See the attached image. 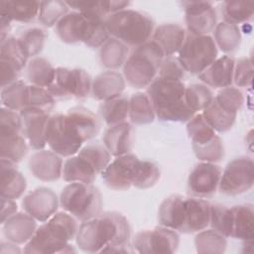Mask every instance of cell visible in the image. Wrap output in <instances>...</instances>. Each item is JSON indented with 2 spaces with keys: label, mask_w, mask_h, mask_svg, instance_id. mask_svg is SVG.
I'll return each instance as SVG.
<instances>
[{
  "label": "cell",
  "mask_w": 254,
  "mask_h": 254,
  "mask_svg": "<svg viewBox=\"0 0 254 254\" xmlns=\"http://www.w3.org/2000/svg\"><path fill=\"white\" fill-rule=\"evenodd\" d=\"M131 227L120 212L105 211L82 221L75 236L79 249L86 253H100L106 246L129 243Z\"/></svg>",
  "instance_id": "obj_1"
},
{
  "label": "cell",
  "mask_w": 254,
  "mask_h": 254,
  "mask_svg": "<svg viewBox=\"0 0 254 254\" xmlns=\"http://www.w3.org/2000/svg\"><path fill=\"white\" fill-rule=\"evenodd\" d=\"M78 226L77 219L68 212H57L37 228L23 251L29 254L75 252L69 241L75 238Z\"/></svg>",
  "instance_id": "obj_2"
},
{
  "label": "cell",
  "mask_w": 254,
  "mask_h": 254,
  "mask_svg": "<svg viewBox=\"0 0 254 254\" xmlns=\"http://www.w3.org/2000/svg\"><path fill=\"white\" fill-rule=\"evenodd\" d=\"M186 85L183 80L156 77L147 87V95L156 117L161 121L188 122L195 113L185 99Z\"/></svg>",
  "instance_id": "obj_3"
},
{
  "label": "cell",
  "mask_w": 254,
  "mask_h": 254,
  "mask_svg": "<svg viewBox=\"0 0 254 254\" xmlns=\"http://www.w3.org/2000/svg\"><path fill=\"white\" fill-rule=\"evenodd\" d=\"M105 26L112 38L135 48L150 41L155 30L150 15L128 8L109 15Z\"/></svg>",
  "instance_id": "obj_4"
},
{
  "label": "cell",
  "mask_w": 254,
  "mask_h": 254,
  "mask_svg": "<svg viewBox=\"0 0 254 254\" xmlns=\"http://www.w3.org/2000/svg\"><path fill=\"white\" fill-rule=\"evenodd\" d=\"M165 55L152 40L136 47L123 65V76L134 88L148 87L158 76Z\"/></svg>",
  "instance_id": "obj_5"
},
{
  "label": "cell",
  "mask_w": 254,
  "mask_h": 254,
  "mask_svg": "<svg viewBox=\"0 0 254 254\" xmlns=\"http://www.w3.org/2000/svg\"><path fill=\"white\" fill-rule=\"evenodd\" d=\"M56 33L64 43L81 42L89 48H101L110 36L105 22L88 20L76 11L68 12L57 23Z\"/></svg>",
  "instance_id": "obj_6"
},
{
  "label": "cell",
  "mask_w": 254,
  "mask_h": 254,
  "mask_svg": "<svg viewBox=\"0 0 254 254\" xmlns=\"http://www.w3.org/2000/svg\"><path fill=\"white\" fill-rule=\"evenodd\" d=\"M60 203L64 211L79 221L98 216L102 210V196L92 184L69 183L60 195Z\"/></svg>",
  "instance_id": "obj_7"
},
{
  "label": "cell",
  "mask_w": 254,
  "mask_h": 254,
  "mask_svg": "<svg viewBox=\"0 0 254 254\" xmlns=\"http://www.w3.org/2000/svg\"><path fill=\"white\" fill-rule=\"evenodd\" d=\"M217 54L218 50L211 36L189 33L177 59L185 71L198 75L217 59Z\"/></svg>",
  "instance_id": "obj_8"
},
{
  "label": "cell",
  "mask_w": 254,
  "mask_h": 254,
  "mask_svg": "<svg viewBox=\"0 0 254 254\" xmlns=\"http://www.w3.org/2000/svg\"><path fill=\"white\" fill-rule=\"evenodd\" d=\"M82 141L67 120L65 114L52 115L47 129V145L61 157L76 155L82 147Z\"/></svg>",
  "instance_id": "obj_9"
},
{
  "label": "cell",
  "mask_w": 254,
  "mask_h": 254,
  "mask_svg": "<svg viewBox=\"0 0 254 254\" xmlns=\"http://www.w3.org/2000/svg\"><path fill=\"white\" fill-rule=\"evenodd\" d=\"M92 80L88 72L82 68H56L54 82L47 88L55 98H84L90 91Z\"/></svg>",
  "instance_id": "obj_10"
},
{
  "label": "cell",
  "mask_w": 254,
  "mask_h": 254,
  "mask_svg": "<svg viewBox=\"0 0 254 254\" xmlns=\"http://www.w3.org/2000/svg\"><path fill=\"white\" fill-rule=\"evenodd\" d=\"M254 183V164L250 157L241 156L230 161L223 172L218 190L226 195H238L252 189Z\"/></svg>",
  "instance_id": "obj_11"
},
{
  "label": "cell",
  "mask_w": 254,
  "mask_h": 254,
  "mask_svg": "<svg viewBox=\"0 0 254 254\" xmlns=\"http://www.w3.org/2000/svg\"><path fill=\"white\" fill-rule=\"evenodd\" d=\"M180 244L177 231L165 226L145 229L135 235L134 250L142 254H171L175 253Z\"/></svg>",
  "instance_id": "obj_12"
},
{
  "label": "cell",
  "mask_w": 254,
  "mask_h": 254,
  "mask_svg": "<svg viewBox=\"0 0 254 254\" xmlns=\"http://www.w3.org/2000/svg\"><path fill=\"white\" fill-rule=\"evenodd\" d=\"M27 57L20 41L15 37H7L0 46L1 86H6L16 80L22 69L27 66Z\"/></svg>",
  "instance_id": "obj_13"
},
{
  "label": "cell",
  "mask_w": 254,
  "mask_h": 254,
  "mask_svg": "<svg viewBox=\"0 0 254 254\" xmlns=\"http://www.w3.org/2000/svg\"><path fill=\"white\" fill-rule=\"evenodd\" d=\"M139 159L134 154L115 157L101 173L106 187L114 190H126L133 187Z\"/></svg>",
  "instance_id": "obj_14"
},
{
  "label": "cell",
  "mask_w": 254,
  "mask_h": 254,
  "mask_svg": "<svg viewBox=\"0 0 254 254\" xmlns=\"http://www.w3.org/2000/svg\"><path fill=\"white\" fill-rule=\"evenodd\" d=\"M185 8L187 29L192 35H208L216 26V11L208 1H186Z\"/></svg>",
  "instance_id": "obj_15"
},
{
  "label": "cell",
  "mask_w": 254,
  "mask_h": 254,
  "mask_svg": "<svg viewBox=\"0 0 254 254\" xmlns=\"http://www.w3.org/2000/svg\"><path fill=\"white\" fill-rule=\"evenodd\" d=\"M221 173V168L214 163L200 162L196 164L188 179L190 192L197 197L214 194L219 187Z\"/></svg>",
  "instance_id": "obj_16"
},
{
  "label": "cell",
  "mask_w": 254,
  "mask_h": 254,
  "mask_svg": "<svg viewBox=\"0 0 254 254\" xmlns=\"http://www.w3.org/2000/svg\"><path fill=\"white\" fill-rule=\"evenodd\" d=\"M23 121V134L29 145L35 150H42L47 145V129L50 120L49 112L27 107L20 112Z\"/></svg>",
  "instance_id": "obj_17"
},
{
  "label": "cell",
  "mask_w": 254,
  "mask_h": 254,
  "mask_svg": "<svg viewBox=\"0 0 254 254\" xmlns=\"http://www.w3.org/2000/svg\"><path fill=\"white\" fill-rule=\"evenodd\" d=\"M22 205L25 212L37 221L45 222L57 212L59 199L51 189L41 187L25 195Z\"/></svg>",
  "instance_id": "obj_18"
},
{
  "label": "cell",
  "mask_w": 254,
  "mask_h": 254,
  "mask_svg": "<svg viewBox=\"0 0 254 254\" xmlns=\"http://www.w3.org/2000/svg\"><path fill=\"white\" fill-rule=\"evenodd\" d=\"M63 166L62 157L52 150H38L29 160L30 171L35 178L43 182L59 180L62 177Z\"/></svg>",
  "instance_id": "obj_19"
},
{
  "label": "cell",
  "mask_w": 254,
  "mask_h": 254,
  "mask_svg": "<svg viewBox=\"0 0 254 254\" xmlns=\"http://www.w3.org/2000/svg\"><path fill=\"white\" fill-rule=\"evenodd\" d=\"M134 142V127L127 121L109 126L103 135V144L114 157L129 154L133 149Z\"/></svg>",
  "instance_id": "obj_20"
},
{
  "label": "cell",
  "mask_w": 254,
  "mask_h": 254,
  "mask_svg": "<svg viewBox=\"0 0 254 254\" xmlns=\"http://www.w3.org/2000/svg\"><path fill=\"white\" fill-rule=\"evenodd\" d=\"M235 61L230 56L217 58L209 66L198 74L200 81L206 86L223 88L230 86L233 82Z\"/></svg>",
  "instance_id": "obj_21"
},
{
  "label": "cell",
  "mask_w": 254,
  "mask_h": 254,
  "mask_svg": "<svg viewBox=\"0 0 254 254\" xmlns=\"http://www.w3.org/2000/svg\"><path fill=\"white\" fill-rule=\"evenodd\" d=\"M210 203L200 197H185V222L182 233H194L209 225Z\"/></svg>",
  "instance_id": "obj_22"
},
{
  "label": "cell",
  "mask_w": 254,
  "mask_h": 254,
  "mask_svg": "<svg viewBox=\"0 0 254 254\" xmlns=\"http://www.w3.org/2000/svg\"><path fill=\"white\" fill-rule=\"evenodd\" d=\"M36 219L27 212H18L9 217L3 225L5 238L15 244L27 243L37 230Z\"/></svg>",
  "instance_id": "obj_23"
},
{
  "label": "cell",
  "mask_w": 254,
  "mask_h": 254,
  "mask_svg": "<svg viewBox=\"0 0 254 254\" xmlns=\"http://www.w3.org/2000/svg\"><path fill=\"white\" fill-rule=\"evenodd\" d=\"M125 89V78L118 71L108 69L99 73L93 80L91 92L95 99L106 101L122 95Z\"/></svg>",
  "instance_id": "obj_24"
},
{
  "label": "cell",
  "mask_w": 254,
  "mask_h": 254,
  "mask_svg": "<svg viewBox=\"0 0 254 254\" xmlns=\"http://www.w3.org/2000/svg\"><path fill=\"white\" fill-rule=\"evenodd\" d=\"M65 115L83 143L94 138L99 133V119L89 109L83 106H74L69 108Z\"/></svg>",
  "instance_id": "obj_25"
},
{
  "label": "cell",
  "mask_w": 254,
  "mask_h": 254,
  "mask_svg": "<svg viewBox=\"0 0 254 254\" xmlns=\"http://www.w3.org/2000/svg\"><path fill=\"white\" fill-rule=\"evenodd\" d=\"M186 36V31L182 26L165 23L154 30L151 40L159 46L165 57H171L180 51Z\"/></svg>",
  "instance_id": "obj_26"
},
{
  "label": "cell",
  "mask_w": 254,
  "mask_h": 254,
  "mask_svg": "<svg viewBox=\"0 0 254 254\" xmlns=\"http://www.w3.org/2000/svg\"><path fill=\"white\" fill-rule=\"evenodd\" d=\"M158 220L162 226L182 232L185 222V196L172 194L160 204Z\"/></svg>",
  "instance_id": "obj_27"
},
{
  "label": "cell",
  "mask_w": 254,
  "mask_h": 254,
  "mask_svg": "<svg viewBox=\"0 0 254 254\" xmlns=\"http://www.w3.org/2000/svg\"><path fill=\"white\" fill-rule=\"evenodd\" d=\"M27 188L25 177L16 168L15 163L1 159V197L17 199Z\"/></svg>",
  "instance_id": "obj_28"
},
{
  "label": "cell",
  "mask_w": 254,
  "mask_h": 254,
  "mask_svg": "<svg viewBox=\"0 0 254 254\" xmlns=\"http://www.w3.org/2000/svg\"><path fill=\"white\" fill-rule=\"evenodd\" d=\"M230 237L242 241L254 238V208L252 203L233 205Z\"/></svg>",
  "instance_id": "obj_29"
},
{
  "label": "cell",
  "mask_w": 254,
  "mask_h": 254,
  "mask_svg": "<svg viewBox=\"0 0 254 254\" xmlns=\"http://www.w3.org/2000/svg\"><path fill=\"white\" fill-rule=\"evenodd\" d=\"M97 176L94 168L80 156L68 157L63 166L62 177L67 183L92 184Z\"/></svg>",
  "instance_id": "obj_30"
},
{
  "label": "cell",
  "mask_w": 254,
  "mask_h": 254,
  "mask_svg": "<svg viewBox=\"0 0 254 254\" xmlns=\"http://www.w3.org/2000/svg\"><path fill=\"white\" fill-rule=\"evenodd\" d=\"M41 1H1L0 16H4L11 22L29 23L34 21L40 12Z\"/></svg>",
  "instance_id": "obj_31"
},
{
  "label": "cell",
  "mask_w": 254,
  "mask_h": 254,
  "mask_svg": "<svg viewBox=\"0 0 254 254\" xmlns=\"http://www.w3.org/2000/svg\"><path fill=\"white\" fill-rule=\"evenodd\" d=\"M26 76L31 84L48 88L55 80L56 68L47 59L36 57L28 62Z\"/></svg>",
  "instance_id": "obj_32"
},
{
  "label": "cell",
  "mask_w": 254,
  "mask_h": 254,
  "mask_svg": "<svg viewBox=\"0 0 254 254\" xmlns=\"http://www.w3.org/2000/svg\"><path fill=\"white\" fill-rule=\"evenodd\" d=\"M100 62L110 69H116L124 65L128 57V46L115 38H109L100 48Z\"/></svg>",
  "instance_id": "obj_33"
},
{
  "label": "cell",
  "mask_w": 254,
  "mask_h": 254,
  "mask_svg": "<svg viewBox=\"0 0 254 254\" xmlns=\"http://www.w3.org/2000/svg\"><path fill=\"white\" fill-rule=\"evenodd\" d=\"M130 101L124 94L110 100L102 101L99 105V113L108 126L125 122L129 118Z\"/></svg>",
  "instance_id": "obj_34"
},
{
  "label": "cell",
  "mask_w": 254,
  "mask_h": 254,
  "mask_svg": "<svg viewBox=\"0 0 254 254\" xmlns=\"http://www.w3.org/2000/svg\"><path fill=\"white\" fill-rule=\"evenodd\" d=\"M29 85L22 80H16L1 89V103L3 107L14 111H21L28 107Z\"/></svg>",
  "instance_id": "obj_35"
},
{
  "label": "cell",
  "mask_w": 254,
  "mask_h": 254,
  "mask_svg": "<svg viewBox=\"0 0 254 254\" xmlns=\"http://www.w3.org/2000/svg\"><path fill=\"white\" fill-rule=\"evenodd\" d=\"M202 116L215 132L223 133L231 129L235 123L237 113L231 112L219 105L214 98L202 110Z\"/></svg>",
  "instance_id": "obj_36"
},
{
  "label": "cell",
  "mask_w": 254,
  "mask_h": 254,
  "mask_svg": "<svg viewBox=\"0 0 254 254\" xmlns=\"http://www.w3.org/2000/svg\"><path fill=\"white\" fill-rule=\"evenodd\" d=\"M129 101V119L131 123L144 125L152 123L155 120L156 114L147 93L136 92L131 95Z\"/></svg>",
  "instance_id": "obj_37"
},
{
  "label": "cell",
  "mask_w": 254,
  "mask_h": 254,
  "mask_svg": "<svg viewBox=\"0 0 254 254\" xmlns=\"http://www.w3.org/2000/svg\"><path fill=\"white\" fill-rule=\"evenodd\" d=\"M213 36L216 47L223 53H233L241 44L239 27L224 21L216 24L213 30Z\"/></svg>",
  "instance_id": "obj_38"
},
{
  "label": "cell",
  "mask_w": 254,
  "mask_h": 254,
  "mask_svg": "<svg viewBox=\"0 0 254 254\" xmlns=\"http://www.w3.org/2000/svg\"><path fill=\"white\" fill-rule=\"evenodd\" d=\"M1 159L15 164L21 162L28 153V144L24 134L0 136Z\"/></svg>",
  "instance_id": "obj_39"
},
{
  "label": "cell",
  "mask_w": 254,
  "mask_h": 254,
  "mask_svg": "<svg viewBox=\"0 0 254 254\" xmlns=\"http://www.w3.org/2000/svg\"><path fill=\"white\" fill-rule=\"evenodd\" d=\"M224 22L237 25L252 20L254 15V2L252 1H225L222 4Z\"/></svg>",
  "instance_id": "obj_40"
},
{
  "label": "cell",
  "mask_w": 254,
  "mask_h": 254,
  "mask_svg": "<svg viewBox=\"0 0 254 254\" xmlns=\"http://www.w3.org/2000/svg\"><path fill=\"white\" fill-rule=\"evenodd\" d=\"M78 156L85 159L97 172L101 174L111 162V154L103 143L92 142L80 148Z\"/></svg>",
  "instance_id": "obj_41"
},
{
  "label": "cell",
  "mask_w": 254,
  "mask_h": 254,
  "mask_svg": "<svg viewBox=\"0 0 254 254\" xmlns=\"http://www.w3.org/2000/svg\"><path fill=\"white\" fill-rule=\"evenodd\" d=\"M194 244L198 253H223L226 249L225 236L214 229H203L197 232Z\"/></svg>",
  "instance_id": "obj_42"
},
{
  "label": "cell",
  "mask_w": 254,
  "mask_h": 254,
  "mask_svg": "<svg viewBox=\"0 0 254 254\" xmlns=\"http://www.w3.org/2000/svg\"><path fill=\"white\" fill-rule=\"evenodd\" d=\"M187 132L191 141V145L204 144L216 135L215 131L206 122L201 113L193 115L188 121Z\"/></svg>",
  "instance_id": "obj_43"
},
{
  "label": "cell",
  "mask_w": 254,
  "mask_h": 254,
  "mask_svg": "<svg viewBox=\"0 0 254 254\" xmlns=\"http://www.w3.org/2000/svg\"><path fill=\"white\" fill-rule=\"evenodd\" d=\"M213 97L211 90L203 83H192L186 86V102L195 114L203 110L211 102Z\"/></svg>",
  "instance_id": "obj_44"
},
{
  "label": "cell",
  "mask_w": 254,
  "mask_h": 254,
  "mask_svg": "<svg viewBox=\"0 0 254 254\" xmlns=\"http://www.w3.org/2000/svg\"><path fill=\"white\" fill-rule=\"evenodd\" d=\"M47 39L46 32L39 27L29 28L20 34L18 40L20 41L27 57L36 58L43 50Z\"/></svg>",
  "instance_id": "obj_45"
},
{
  "label": "cell",
  "mask_w": 254,
  "mask_h": 254,
  "mask_svg": "<svg viewBox=\"0 0 254 254\" xmlns=\"http://www.w3.org/2000/svg\"><path fill=\"white\" fill-rule=\"evenodd\" d=\"M161 177L159 167L148 160H140L136 169L133 187L146 190L154 187Z\"/></svg>",
  "instance_id": "obj_46"
},
{
  "label": "cell",
  "mask_w": 254,
  "mask_h": 254,
  "mask_svg": "<svg viewBox=\"0 0 254 254\" xmlns=\"http://www.w3.org/2000/svg\"><path fill=\"white\" fill-rule=\"evenodd\" d=\"M68 9L65 1H41L38 19L45 27H53L68 13Z\"/></svg>",
  "instance_id": "obj_47"
},
{
  "label": "cell",
  "mask_w": 254,
  "mask_h": 254,
  "mask_svg": "<svg viewBox=\"0 0 254 254\" xmlns=\"http://www.w3.org/2000/svg\"><path fill=\"white\" fill-rule=\"evenodd\" d=\"M232 223L231 207L215 203L210 204L209 225L212 229L219 232L225 237H230Z\"/></svg>",
  "instance_id": "obj_48"
},
{
  "label": "cell",
  "mask_w": 254,
  "mask_h": 254,
  "mask_svg": "<svg viewBox=\"0 0 254 254\" xmlns=\"http://www.w3.org/2000/svg\"><path fill=\"white\" fill-rule=\"evenodd\" d=\"M195 157L201 162L217 163L224 157L223 142L218 135L201 145H191Z\"/></svg>",
  "instance_id": "obj_49"
},
{
  "label": "cell",
  "mask_w": 254,
  "mask_h": 254,
  "mask_svg": "<svg viewBox=\"0 0 254 254\" xmlns=\"http://www.w3.org/2000/svg\"><path fill=\"white\" fill-rule=\"evenodd\" d=\"M213 98L223 108L234 113H237L244 102L241 90L232 85L221 88Z\"/></svg>",
  "instance_id": "obj_50"
},
{
  "label": "cell",
  "mask_w": 254,
  "mask_h": 254,
  "mask_svg": "<svg viewBox=\"0 0 254 254\" xmlns=\"http://www.w3.org/2000/svg\"><path fill=\"white\" fill-rule=\"evenodd\" d=\"M23 134V121L17 111L1 107L0 109V136Z\"/></svg>",
  "instance_id": "obj_51"
},
{
  "label": "cell",
  "mask_w": 254,
  "mask_h": 254,
  "mask_svg": "<svg viewBox=\"0 0 254 254\" xmlns=\"http://www.w3.org/2000/svg\"><path fill=\"white\" fill-rule=\"evenodd\" d=\"M55 97L47 88L33 84L29 85L28 107H35L50 112L55 107Z\"/></svg>",
  "instance_id": "obj_52"
},
{
  "label": "cell",
  "mask_w": 254,
  "mask_h": 254,
  "mask_svg": "<svg viewBox=\"0 0 254 254\" xmlns=\"http://www.w3.org/2000/svg\"><path fill=\"white\" fill-rule=\"evenodd\" d=\"M253 63L250 58L239 59L234 65L233 82L236 86L245 87L252 83L253 79Z\"/></svg>",
  "instance_id": "obj_53"
},
{
  "label": "cell",
  "mask_w": 254,
  "mask_h": 254,
  "mask_svg": "<svg viewBox=\"0 0 254 254\" xmlns=\"http://www.w3.org/2000/svg\"><path fill=\"white\" fill-rule=\"evenodd\" d=\"M185 69L179 63L177 58L165 57L157 77L172 79V80H183L185 77Z\"/></svg>",
  "instance_id": "obj_54"
},
{
  "label": "cell",
  "mask_w": 254,
  "mask_h": 254,
  "mask_svg": "<svg viewBox=\"0 0 254 254\" xmlns=\"http://www.w3.org/2000/svg\"><path fill=\"white\" fill-rule=\"evenodd\" d=\"M18 206L14 199L1 197V224H3L9 217L17 213Z\"/></svg>",
  "instance_id": "obj_55"
},
{
  "label": "cell",
  "mask_w": 254,
  "mask_h": 254,
  "mask_svg": "<svg viewBox=\"0 0 254 254\" xmlns=\"http://www.w3.org/2000/svg\"><path fill=\"white\" fill-rule=\"evenodd\" d=\"M0 253L6 254V253H20L21 250L18 247V244H15L13 242L7 241V242H1L0 245Z\"/></svg>",
  "instance_id": "obj_56"
},
{
  "label": "cell",
  "mask_w": 254,
  "mask_h": 254,
  "mask_svg": "<svg viewBox=\"0 0 254 254\" xmlns=\"http://www.w3.org/2000/svg\"><path fill=\"white\" fill-rule=\"evenodd\" d=\"M1 17V41L5 40L8 36V33L10 31V26H11V21L9 19H7L4 16H0Z\"/></svg>",
  "instance_id": "obj_57"
}]
</instances>
